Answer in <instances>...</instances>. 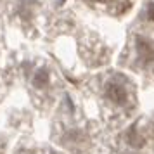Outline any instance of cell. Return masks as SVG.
I'll list each match as a JSON object with an SVG mask.
<instances>
[{
    "mask_svg": "<svg viewBox=\"0 0 154 154\" xmlns=\"http://www.w3.org/2000/svg\"><path fill=\"white\" fill-rule=\"evenodd\" d=\"M147 17H149L151 21H154V4H151L149 9H147Z\"/></svg>",
    "mask_w": 154,
    "mask_h": 154,
    "instance_id": "cell-4",
    "label": "cell"
},
{
    "mask_svg": "<svg viewBox=\"0 0 154 154\" xmlns=\"http://www.w3.org/2000/svg\"><path fill=\"white\" fill-rule=\"evenodd\" d=\"M106 97L109 99L112 104L121 106L126 102L128 92L123 87V83H119V82H109V83L106 85Z\"/></svg>",
    "mask_w": 154,
    "mask_h": 154,
    "instance_id": "cell-1",
    "label": "cell"
},
{
    "mask_svg": "<svg viewBox=\"0 0 154 154\" xmlns=\"http://www.w3.org/2000/svg\"><path fill=\"white\" fill-rule=\"evenodd\" d=\"M137 52H139V57L144 61V63H152L154 61V47L152 43L139 36L137 38Z\"/></svg>",
    "mask_w": 154,
    "mask_h": 154,
    "instance_id": "cell-2",
    "label": "cell"
},
{
    "mask_svg": "<svg viewBox=\"0 0 154 154\" xmlns=\"http://www.w3.org/2000/svg\"><path fill=\"white\" fill-rule=\"evenodd\" d=\"M49 83H50L49 71L45 69V68H40L35 73V76H33V85H35L36 88H45V87H49Z\"/></svg>",
    "mask_w": 154,
    "mask_h": 154,
    "instance_id": "cell-3",
    "label": "cell"
}]
</instances>
